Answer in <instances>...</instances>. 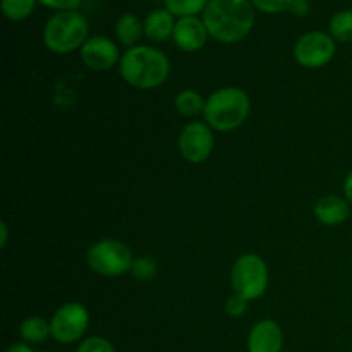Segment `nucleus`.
<instances>
[{"instance_id": "f257e3e1", "label": "nucleus", "mask_w": 352, "mask_h": 352, "mask_svg": "<svg viewBox=\"0 0 352 352\" xmlns=\"http://www.w3.org/2000/svg\"><path fill=\"white\" fill-rule=\"evenodd\" d=\"M254 6L251 0H210L203 12L208 34L220 43H237L254 26Z\"/></svg>"}, {"instance_id": "f03ea898", "label": "nucleus", "mask_w": 352, "mask_h": 352, "mask_svg": "<svg viewBox=\"0 0 352 352\" xmlns=\"http://www.w3.org/2000/svg\"><path fill=\"white\" fill-rule=\"evenodd\" d=\"M119 74L136 89L160 88L170 76V60L160 48L136 45L127 48L120 57Z\"/></svg>"}, {"instance_id": "7ed1b4c3", "label": "nucleus", "mask_w": 352, "mask_h": 352, "mask_svg": "<svg viewBox=\"0 0 352 352\" xmlns=\"http://www.w3.org/2000/svg\"><path fill=\"white\" fill-rule=\"evenodd\" d=\"M251 113L250 95L237 86H223L206 98L205 122L213 131L230 133L243 126Z\"/></svg>"}, {"instance_id": "20e7f679", "label": "nucleus", "mask_w": 352, "mask_h": 352, "mask_svg": "<svg viewBox=\"0 0 352 352\" xmlns=\"http://www.w3.org/2000/svg\"><path fill=\"white\" fill-rule=\"evenodd\" d=\"M88 19L79 10L55 12L43 28V43L52 54L64 55L81 50L88 41Z\"/></svg>"}, {"instance_id": "39448f33", "label": "nucleus", "mask_w": 352, "mask_h": 352, "mask_svg": "<svg viewBox=\"0 0 352 352\" xmlns=\"http://www.w3.org/2000/svg\"><path fill=\"white\" fill-rule=\"evenodd\" d=\"M270 284L268 265L260 254L244 253L234 261L230 270L232 294L241 296L246 301H256L267 292Z\"/></svg>"}, {"instance_id": "423d86ee", "label": "nucleus", "mask_w": 352, "mask_h": 352, "mask_svg": "<svg viewBox=\"0 0 352 352\" xmlns=\"http://www.w3.org/2000/svg\"><path fill=\"white\" fill-rule=\"evenodd\" d=\"M86 263L93 274L105 278H117L129 274L134 256L126 243L119 239H100L86 251Z\"/></svg>"}, {"instance_id": "0eeeda50", "label": "nucleus", "mask_w": 352, "mask_h": 352, "mask_svg": "<svg viewBox=\"0 0 352 352\" xmlns=\"http://www.w3.org/2000/svg\"><path fill=\"white\" fill-rule=\"evenodd\" d=\"M89 327V311L82 302L67 301L50 316L52 339L62 346L79 342Z\"/></svg>"}, {"instance_id": "6e6552de", "label": "nucleus", "mask_w": 352, "mask_h": 352, "mask_svg": "<svg viewBox=\"0 0 352 352\" xmlns=\"http://www.w3.org/2000/svg\"><path fill=\"white\" fill-rule=\"evenodd\" d=\"M337 50L336 40L325 31H308L301 34L294 45V58L301 67H325Z\"/></svg>"}, {"instance_id": "1a4fd4ad", "label": "nucleus", "mask_w": 352, "mask_h": 352, "mask_svg": "<svg viewBox=\"0 0 352 352\" xmlns=\"http://www.w3.org/2000/svg\"><path fill=\"white\" fill-rule=\"evenodd\" d=\"M215 148V134L206 122H189L177 138V150L188 164L199 165L210 158Z\"/></svg>"}, {"instance_id": "9d476101", "label": "nucleus", "mask_w": 352, "mask_h": 352, "mask_svg": "<svg viewBox=\"0 0 352 352\" xmlns=\"http://www.w3.org/2000/svg\"><path fill=\"white\" fill-rule=\"evenodd\" d=\"M79 54H81L82 64L96 72L110 71L116 65L119 67L120 57H122L119 45L110 40L109 36H102V34L88 38V41L79 50Z\"/></svg>"}, {"instance_id": "9b49d317", "label": "nucleus", "mask_w": 352, "mask_h": 352, "mask_svg": "<svg viewBox=\"0 0 352 352\" xmlns=\"http://www.w3.org/2000/svg\"><path fill=\"white\" fill-rule=\"evenodd\" d=\"M246 347L248 352H280L284 347L282 327L275 320H260L251 327Z\"/></svg>"}, {"instance_id": "f8f14e48", "label": "nucleus", "mask_w": 352, "mask_h": 352, "mask_svg": "<svg viewBox=\"0 0 352 352\" xmlns=\"http://www.w3.org/2000/svg\"><path fill=\"white\" fill-rule=\"evenodd\" d=\"M208 36V30H206L203 19H199L198 16H189L179 17L172 40H174L175 47L181 48L182 52H191L192 54V52H198L205 47Z\"/></svg>"}, {"instance_id": "ddd939ff", "label": "nucleus", "mask_w": 352, "mask_h": 352, "mask_svg": "<svg viewBox=\"0 0 352 352\" xmlns=\"http://www.w3.org/2000/svg\"><path fill=\"white\" fill-rule=\"evenodd\" d=\"M313 215L320 223L336 227L346 222L351 215V205L344 196L325 195L313 206Z\"/></svg>"}, {"instance_id": "4468645a", "label": "nucleus", "mask_w": 352, "mask_h": 352, "mask_svg": "<svg viewBox=\"0 0 352 352\" xmlns=\"http://www.w3.org/2000/svg\"><path fill=\"white\" fill-rule=\"evenodd\" d=\"M175 16L167 9H157L151 10L144 19V36L148 40L155 41V43H162V41L168 40L174 34L175 28Z\"/></svg>"}, {"instance_id": "2eb2a0df", "label": "nucleus", "mask_w": 352, "mask_h": 352, "mask_svg": "<svg viewBox=\"0 0 352 352\" xmlns=\"http://www.w3.org/2000/svg\"><path fill=\"white\" fill-rule=\"evenodd\" d=\"M19 337L23 342L30 344V346H38V344L47 342L52 337L50 320H45L38 315L28 316V318L21 322Z\"/></svg>"}, {"instance_id": "dca6fc26", "label": "nucleus", "mask_w": 352, "mask_h": 352, "mask_svg": "<svg viewBox=\"0 0 352 352\" xmlns=\"http://www.w3.org/2000/svg\"><path fill=\"white\" fill-rule=\"evenodd\" d=\"M144 34V24L141 23L140 17L134 14L126 12L117 19L116 23V36L120 45L127 48L136 47L138 41Z\"/></svg>"}, {"instance_id": "f3484780", "label": "nucleus", "mask_w": 352, "mask_h": 352, "mask_svg": "<svg viewBox=\"0 0 352 352\" xmlns=\"http://www.w3.org/2000/svg\"><path fill=\"white\" fill-rule=\"evenodd\" d=\"M206 100L203 98L201 93L196 91V89H182L181 93H177L174 98V109L179 116L186 117V119H192V117L199 116V113L205 112Z\"/></svg>"}, {"instance_id": "a211bd4d", "label": "nucleus", "mask_w": 352, "mask_h": 352, "mask_svg": "<svg viewBox=\"0 0 352 352\" xmlns=\"http://www.w3.org/2000/svg\"><path fill=\"white\" fill-rule=\"evenodd\" d=\"M329 33L336 41H342V43L352 41V9L333 14L329 23Z\"/></svg>"}, {"instance_id": "6ab92c4d", "label": "nucleus", "mask_w": 352, "mask_h": 352, "mask_svg": "<svg viewBox=\"0 0 352 352\" xmlns=\"http://www.w3.org/2000/svg\"><path fill=\"white\" fill-rule=\"evenodd\" d=\"M165 9L170 10L177 17L198 16L199 12H205L210 0H164Z\"/></svg>"}, {"instance_id": "aec40b11", "label": "nucleus", "mask_w": 352, "mask_h": 352, "mask_svg": "<svg viewBox=\"0 0 352 352\" xmlns=\"http://www.w3.org/2000/svg\"><path fill=\"white\" fill-rule=\"evenodd\" d=\"M38 0H2V12L9 21H24L33 14Z\"/></svg>"}, {"instance_id": "412c9836", "label": "nucleus", "mask_w": 352, "mask_h": 352, "mask_svg": "<svg viewBox=\"0 0 352 352\" xmlns=\"http://www.w3.org/2000/svg\"><path fill=\"white\" fill-rule=\"evenodd\" d=\"M131 274H133V277L138 278V280L146 282V280H151V278L157 277L158 267H157V263H155L153 258L140 256V258H134Z\"/></svg>"}, {"instance_id": "4be33fe9", "label": "nucleus", "mask_w": 352, "mask_h": 352, "mask_svg": "<svg viewBox=\"0 0 352 352\" xmlns=\"http://www.w3.org/2000/svg\"><path fill=\"white\" fill-rule=\"evenodd\" d=\"M76 352H116V347L105 337L93 336L88 339H82Z\"/></svg>"}, {"instance_id": "5701e85b", "label": "nucleus", "mask_w": 352, "mask_h": 352, "mask_svg": "<svg viewBox=\"0 0 352 352\" xmlns=\"http://www.w3.org/2000/svg\"><path fill=\"white\" fill-rule=\"evenodd\" d=\"M292 0H251L258 10L265 14H280L289 10Z\"/></svg>"}, {"instance_id": "b1692460", "label": "nucleus", "mask_w": 352, "mask_h": 352, "mask_svg": "<svg viewBox=\"0 0 352 352\" xmlns=\"http://www.w3.org/2000/svg\"><path fill=\"white\" fill-rule=\"evenodd\" d=\"M248 306H250V301H246V299L241 298V296L232 294L229 296V299H227L226 311L227 315L232 316V318H241V316L246 315Z\"/></svg>"}, {"instance_id": "393cba45", "label": "nucleus", "mask_w": 352, "mask_h": 352, "mask_svg": "<svg viewBox=\"0 0 352 352\" xmlns=\"http://www.w3.org/2000/svg\"><path fill=\"white\" fill-rule=\"evenodd\" d=\"M38 2L48 9L62 12V10H78L82 0H38Z\"/></svg>"}, {"instance_id": "a878e982", "label": "nucleus", "mask_w": 352, "mask_h": 352, "mask_svg": "<svg viewBox=\"0 0 352 352\" xmlns=\"http://www.w3.org/2000/svg\"><path fill=\"white\" fill-rule=\"evenodd\" d=\"M289 10H291L294 16L305 17L308 16L309 10H311V3H309V0H292Z\"/></svg>"}, {"instance_id": "bb28decb", "label": "nucleus", "mask_w": 352, "mask_h": 352, "mask_svg": "<svg viewBox=\"0 0 352 352\" xmlns=\"http://www.w3.org/2000/svg\"><path fill=\"white\" fill-rule=\"evenodd\" d=\"M344 198L349 201L352 206V170L346 175V181H344Z\"/></svg>"}, {"instance_id": "cd10ccee", "label": "nucleus", "mask_w": 352, "mask_h": 352, "mask_svg": "<svg viewBox=\"0 0 352 352\" xmlns=\"http://www.w3.org/2000/svg\"><path fill=\"white\" fill-rule=\"evenodd\" d=\"M6 352H34V349L26 342H14L7 347Z\"/></svg>"}, {"instance_id": "c85d7f7f", "label": "nucleus", "mask_w": 352, "mask_h": 352, "mask_svg": "<svg viewBox=\"0 0 352 352\" xmlns=\"http://www.w3.org/2000/svg\"><path fill=\"white\" fill-rule=\"evenodd\" d=\"M7 241H9V226H7L6 220L0 222V248H6L7 246Z\"/></svg>"}]
</instances>
